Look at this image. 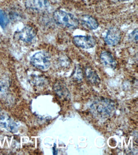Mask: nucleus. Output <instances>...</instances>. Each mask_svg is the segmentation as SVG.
I'll return each instance as SVG.
<instances>
[{
  "label": "nucleus",
  "instance_id": "f257e3e1",
  "mask_svg": "<svg viewBox=\"0 0 138 155\" xmlns=\"http://www.w3.org/2000/svg\"><path fill=\"white\" fill-rule=\"evenodd\" d=\"M114 107L112 101L102 98L93 103L91 106V110L94 116L100 118H105L112 114Z\"/></svg>",
  "mask_w": 138,
  "mask_h": 155
},
{
  "label": "nucleus",
  "instance_id": "f03ea898",
  "mask_svg": "<svg viewBox=\"0 0 138 155\" xmlns=\"http://www.w3.org/2000/svg\"><path fill=\"white\" fill-rule=\"evenodd\" d=\"M53 17L56 24L63 27L75 29L79 25V20L76 16L60 10L55 11Z\"/></svg>",
  "mask_w": 138,
  "mask_h": 155
},
{
  "label": "nucleus",
  "instance_id": "7ed1b4c3",
  "mask_svg": "<svg viewBox=\"0 0 138 155\" xmlns=\"http://www.w3.org/2000/svg\"><path fill=\"white\" fill-rule=\"evenodd\" d=\"M31 63L33 66L40 70H47L50 65V56L46 52H38L31 58Z\"/></svg>",
  "mask_w": 138,
  "mask_h": 155
},
{
  "label": "nucleus",
  "instance_id": "20e7f679",
  "mask_svg": "<svg viewBox=\"0 0 138 155\" xmlns=\"http://www.w3.org/2000/svg\"><path fill=\"white\" fill-rule=\"evenodd\" d=\"M122 38V35L119 29L116 27L109 29L105 38V43L108 45L114 47L119 43Z\"/></svg>",
  "mask_w": 138,
  "mask_h": 155
},
{
  "label": "nucleus",
  "instance_id": "39448f33",
  "mask_svg": "<svg viewBox=\"0 0 138 155\" xmlns=\"http://www.w3.org/2000/svg\"><path fill=\"white\" fill-rule=\"evenodd\" d=\"M73 40L76 46L84 49L93 48L96 44V40L90 36L77 35L73 37Z\"/></svg>",
  "mask_w": 138,
  "mask_h": 155
},
{
  "label": "nucleus",
  "instance_id": "423d86ee",
  "mask_svg": "<svg viewBox=\"0 0 138 155\" xmlns=\"http://www.w3.org/2000/svg\"><path fill=\"white\" fill-rule=\"evenodd\" d=\"M0 126L12 133H16L18 131L17 124L11 117L4 113H0Z\"/></svg>",
  "mask_w": 138,
  "mask_h": 155
},
{
  "label": "nucleus",
  "instance_id": "0eeeda50",
  "mask_svg": "<svg viewBox=\"0 0 138 155\" xmlns=\"http://www.w3.org/2000/svg\"><path fill=\"white\" fill-rule=\"evenodd\" d=\"M50 4L48 0H26L25 6L29 9L39 12L47 10Z\"/></svg>",
  "mask_w": 138,
  "mask_h": 155
},
{
  "label": "nucleus",
  "instance_id": "6e6552de",
  "mask_svg": "<svg viewBox=\"0 0 138 155\" xmlns=\"http://www.w3.org/2000/svg\"><path fill=\"white\" fill-rule=\"evenodd\" d=\"M15 36L23 42L30 43L32 42L36 37V33L33 28L27 26L17 33Z\"/></svg>",
  "mask_w": 138,
  "mask_h": 155
},
{
  "label": "nucleus",
  "instance_id": "1a4fd4ad",
  "mask_svg": "<svg viewBox=\"0 0 138 155\" xmlns=\"http://www.w3.org/2000/svg\"><path fill=\"white\" fill-rule=\"evenodd\" d=\"M100 61L105 67L111 69H115L117 67V61L110 52L104 51L100 54Z\"/></svg>",
  "mask_w": 138,
  "mask_h": 155
},
{
  "label": "nucleus",
  "instance_id": "9d476101",
  "mask_svg": "<svg viewBox=\"0 0 138 155\" xmlns=\"http://www.w3.org/2000/svg\"><path fill=\"white\" fill-rule=\"evenodd\" d=\"M81 23L83 26L91 30H95L99 28L97 20L94 17L88 15H83L80 18Z\"/></svg>",
  "mask_w": 138,
  "mask_h": 155
},
{
  "label": "nucleus",
  "instance_id": "9b49d317",
  "mask_svg": "<svg viewBox=\"0 0 138 155\" xmlns=\"http://www.w3.org/2000/svg\"><path fill=\"white\" fill-rule=\"evenodd\" d=\"M85 74L88 81L93 84H97L100 82V79L97 74L92 68L88 66L86 68Z\"/></svg>",
  "mask_w": 138,
  "mask_h": 155
},
{
  "label": "nucleus",
  "instance_id": "f8f14e48",
  "mask_svg": "<svg viewBox=\"0 0 138 155\" xmlns=\"http://www.w3.org/2000/svg\"><path fill=\"white\" fill-rule=\"evenodd\" d=\"M54 90L60 98L67 99L69 95V93L64 84L61 83H57L54 87Z\"/></svg>",
  "mask_w": 138,
  "mask_h": 155
},
{
  "label": "nucleus",
  "instance_id": "ddd939ff",
  "mask_svg": "<svg viewBox=\"0 0 138 155\" xmlns=\"http://www.w3.org/2000/svg\"><path fill=\"white\" fill-rule=\"evenodd\" d=\"M9 22V19L6 13L4 11H0V25L4 28Z\"/></svg>",
  "mask_w": 138,
  "mask_h": 155
},
{
  "label": "nucleus",
  "instance_id": "4468645a",
  "mask_svg": "<svg viewBox=\"0 0 138 155\" xmlns=\"http://www.w3.org/2000/svg\"><path fill=\"white\" fill-rule=\"evenodd\" d=\"M74 76L75 78L78 81H81L83 78V71L82 68L79 66H77L76 68L75 71Z\"/></svg>",
  "mask_w": 138,
  "mask_h": 155
},
{
  "label": "nucleus",
  "instance_id": "2eb2a0df",
  "mask_svg": "<svg viewBox=\"0 0 138 155\" xmlns=\"http://www.w3.org/2000/svg\"><path fill=\"white\" fill-rule=\"evenodd\" d=\"M138 29L136 28L134 29L129 35L130 38L136 43L138 42Z\"/></svg>",
  "mask_w": 138,
  "mask_h": 155
},
{
  "label": "nucleus",
  "instance_id": "dca6fc26",
  "mask_svg": "<svg viewBox=\"0 0 138 155\" xmlns=\"http://www.w3.org/2000/svg\"><path fill=\"white\" fill-rule=\"evenodd\" d=\"M7 89V85L4 82H0V93H4Z\"/></svg>",
  "mask_w": 138,
  "mask_h": 155
},
{
  "label": "nucleus",
  "instance_id": "f3484780",
  "mask_svg": "<svg viewBox=\"0 0 138 155\" xmlns=\"http://www.w3.org/2000/svg\"><path fill=\"white\" fill-rule=\"evenodd\" d=\"M64 59L63 58H62V60L61 61L62 65L64 67L67 66L69 65V63H70V61L68 59H67V58L64 57Z\"/></svg>",
  "mask_w": 138,
  "mask_h": 155
},
{
  "label": "nucleus",
  "instance_id": "a211bd4d",
  "mask_svg": "<svg viewBox=\"0 0 138 155\" xmlns=\"http://www.w3.org/2000/svg\"><path fill=\"white\" fill-rule=\"evenodd\" d=\"M53 150H54V154H56L57 153V151H56V150L55 146H54Z\"/></svg>",
  "mask_w": 138,
  "mask_h": 155
},
{
  "label": "nucleus",
  "instance_id": "6ab92c4d",
  "mask_svg": "<svg viewBox=\"0 0 138 155\" xmlns=\"http://www.w3.org/2000/svg\"><path fill=\"white\" fill-rule=\"evenodd\" d=\"M119 1H121V2H123V1H130V0H117Z\"/></svg>",
  "mask_w": 138,
  "mask_h": 155
}]
</instances>
